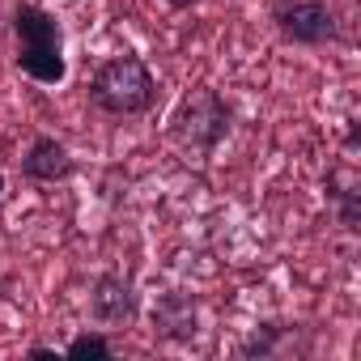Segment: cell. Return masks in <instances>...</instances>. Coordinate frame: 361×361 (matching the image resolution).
Wrapping results in <instances>:
<instances>
[{
    "label": "cell",
    "instance_id": "obj_1",
    "mask_svg": "<svg viewBox=\"0 0 361 361\" xmlns=\"http://www.w3.org/2000/svg\"><path fill=\"white\" fill-rule=\"evenodd\" d=\"M90 94H94V102H98L102 111H111V115H136V111H145L149 98H153V77H149L145 60H136V56H115V60H106V64L98 68Z\"/></svg>",
    "mask_w": 361,
    "mask_h": 361
},
{
    "label": "cell",
    "instance_id": "obj_2",
    "mask_svg": "<svg viewBox=\"0 0 361 361\" xmlns=\"http://www.w3.org/2000/svg\"><path fill=\"white\" fill-rule=\"evenodd\" d=\"M18 39H22V51H18V68L30 73L35 81H64V56H60V26L56 18H47L43 9H18Z\"/></svg>",
    "mask_w": 361,
    "mask_h": 361
},
{
    "label": "cell",
    "instance_id": "obj_3",
    "mask_svg": "<svg viewBox=\"0 0 361 361\" xmlns=\"http://www.w3.org/2000/svg\"><path fill=\"white\" fill-rule=\"evenodd\" d=\"M230 128V111L213 90H192L174 111V140L188 153H209Z\"/></svg>",
    "mask_w": 361,
    "mask_h": 361
},
{
    "label": "cell",
    "instance_id": "obj_4",
    "mask_svg": "<svg viewBox=\"0 0 361 361\" xmlns=\"http://www.w3.org/2000/svg\"><path fill=\"white\" fill-rule=\"evenodd\" d=\"M276 22H281L285 39H293V43H323V39L331 35V13L319 5V0L285 5V9L276 13Z\"/></svg>",
    "mask_w": 361,
    "mask_h": 361
},
{
    "label": "cell",
    "instance_id": "obj_5",
    "mask_svg": "<svg viewBox=\"0 0 361 361\" xmlns=\"http://www.w3.org/2000/svg\"><path fill=\"white\" fill-rule=\"evenodd\" d=\"M132 310H136V298H132V285L123 276H102L94 285V314L98 319L123 323V319H132Z\"/></svg>",
    "mask_w": 361,
    "mask_h": 361
},
{
    "label": "cell",
    "instance_id": "obj_6",
    "mask_svg": "<svg viewBox=\"0 0 361 361\" xmlns=\"http://www.w3.org/2000/svg\"><path fill=\"white\" fill-rule=\"evenodd\" d=\"M68 170H73V161H68L64 145H56V140H35V149H30V157H26V174H30V178H64Z\"/></svg>",
    "mask_w": 361,
    "mask_h": 361
},
{
    "label": "cell",
    "instance_id": "obj_7",
    "mask_svg": "<svg viewBox=\"0 0 361 361\" xmlns=\"http://www.w3.org/2000/svg\"><path fill=\"white\" fill-rule=\"evenodd\" d=\"M157 319H161V327L170 336H192L196 331V306L188 298H166L157 306Z\"/></svg>",
    "mask_w": 361,
    "mask_h": 361
},
{
    "label": "cell",
    "instance_id": "obj_8",
    "mask_svg": "<svg viewBox=\"0 0 361 361\" xmlns=\"http://www.w3.org/2000/svg\"><path fill=\"white\" fill-rule=\"evenodd\" d=\"M106 353H111V344L102 336H77L68 344V357H106Z\"/></svg>",
    "mask_w": 361,
    "mask_h": 361
},
{
    "label": "cell",
    "instance_id": "obj_9",
    "mask_svg": "<svg viewBox=\"0 0 361 361\" xmlns=\"http://www.w3.org/2000/svg\"><path fill=\"white\" fill-rule=\"evenodd\" d=\"M170 5H174V9H188V5H196V0H170Z\"/></svg>",
    "mask_w": 361,
    "mask_h": 361
},
{
    "label": "cell",
    "instance_id": "obj_10",
    "mask_svg": "<svg viewBox=\"0 0 361 361\" xmlns=\"http://www.w3.org/2000/svg\"><path fill=\"white\" fill-rule=\"evenodd\" d=\"M0 192H5V178H0Z\"/></svg>",
    "mask_w": 361,
    "mask_h": 361
}]
</instances>
